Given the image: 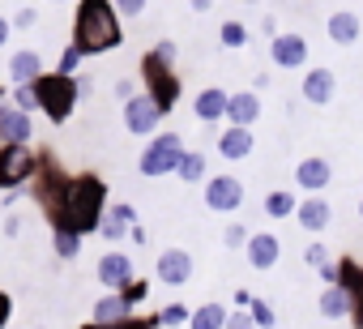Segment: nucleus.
Here are the masks:
<instances>
[{
	"instance_id": "f257e3e1",
	"label": "nucleus",
	"mask_w": 363,
	"mask_h": 329,
	"mask_svg": "<svg viewBox=\"0 0 363 329\" xmlns=\"http://www.w3.org/2000/svg\"><path fill=\"white\" fill-rule=\"evenodd\" d=\"M103 210H107V184L86 172V176H73L69 180V193H65L52 227H69L77 235H90V231H99Z\"/></svg>"
},
{
	"instance_id": "f03ea898",
	"label": "nucleus",
	"mask_w": 363,
	"mask_h": 329,
	"mask_svg": "<svg viewBox=\"0 0 363 329\" xmlns=\"http://www.w3.org/2000/svg\"><path fill=\"white\" fill-rule=\"evenodd\" d=\"M120 13L111 0H82L77 5V22H73V48L82 56H103L120 48Z\"/></svg>"
},
{
	"instance_id": "7ed1b4c3",
	"label": "nucleus",
	"mask_w": 363,
	"mask_h": 329,
	"mask_svg": "<svg viewBox=\"0 0 363 329\" xmlns=\"http://www.w3.org/2000/svg\"><path fill=\"white\" fill-rule=\"evenodd\" d=\"M30 86H35V99H39V107H43V116H48L52 124H65V120L73 116L77 90H82L77 77H69V73H39Z\"/></svg>"
},
{
	"instance_id": "20e7f679",
	"label": "nucleus",
	"mask_w": 363,
	"mask_h": 329,
	"mask_svg": "<svg viewBox=\"0 0 363 329\" xmlns=\"http://www.w3.org/2000/svg\"><path fill=\"white\" fill-rule=\"evenodd\" d=\"M141 82H145V94H150V103H154L162 116H167V111L179 103V77H175L171 60H162V56L145 52V56H141Z\"/></svg>"
},
{
	"instance_id": "39448f33",
	"label": "nucleus",
	"mask_w": 363,
	"mask_h": 329,
	"mask_svg": "<svg viewBox=\"0 0 363 329\" xmlns=\"http://www.w3.org/2000/svg\"><path fill=\"white\" fill-rule=\"evenodd\" d=\"M39 150H30V141H0V189L18 193L30 176H35Z\"/></svg>"
},
{
	"instance_id": "423d86ee",
	"label": "nucleus",
	"mask_w": 363,
	"mask_h": 329,
	"mask_svg": "<svg viewBox=\"0 0 363 329\" xmlns=\"http://www.w3.org/2000/svg\"><path fill=\"white\" fill-rule=\"evenodd\" d=\"M179 158H184V137H175V133H158L145 150H141V176H175L179 167Z\"/></svg>"
},
{
	"instance_id": "0eeeda50",
	"label": "nucleus",
	"mask_w": 363,
	"mask_h": 329,
	"mask_svg": "<svg viewBox=\"0 0 363 329\" xmlns=\"http://www.w3.org/2000/svg\"><path fill=\"white\" fill-rule=\"evenodd\" d=\"M337 286L350 295V325L363 329V265L354 257H342L337 261Z\"/></svg>"
},
{
	"instance_id": "6e6552de",
	"label": "nucleus",
	"mask_w": 363,
	"mask_h": 329,
	"mask_svg": "<svg viewBox=\"0 0 363 329\" xmlns=\"http://www.w3.org/2000/svg\"><path fill=\"white\" fill-rule=\"evenodd\" d=\"M158 120H162V111L150 103V94H133V99H124V128H128L133 137L154 133V128H158Z\"/></svg>"
},
{
	"instance_id": "1a4fd4ad",
	"label": "nucleus",
	"mask_w": 363,
	"mask_h": 329,
	"mask_svg": "<svg viewBox=\"0 0 363 329\" xmlns=\"http://www.w3.org/2000/svg\"><path fill=\"white\" fill-rule=\"evenodd\" d=\"M206 206L218 210V214H235V210L244 206V184H240L235 176H214V180L206 184Z\"/></svg>"
},
{
	"instance_id": "9d476101",
	"label": "nucleus",
	"mask_w": 363,
	"mask_h": 329,
	"mask_svg": "<svg viewBox=\"0 0 363 329\" xmlns=\"http://www.w3.org/2000/svg\"><path fill=\"white\" fill-rule=\"evenodd\" d=\"M269 56H274L278 69H303L308 65V39L303 35H274Z\"/></svg>"
},
{
	"instance_id": "9b49d317",
	"label": "nucleus",
	"mask_w": 363,
	"mask_h": 329,
	"mask_svg": "<svg viewBox=\"0 0 363 329\" xmlns=\"http://www.w3.org/2000/svg\"><path fill=\"white\" fill-rule=\"evenodd\" d=\"M158 278H162L167 286H184V282L193 278V257H189L184 248H167V252L158 257Z\"/></svg>"
},
{
	"instance_id": "f8f14e48",
	"label": "nucleus",
	"mask_w": 363,
	"mask_h": 329,
	"mask_svg": "<svg viewBox=\"0 0 363 329\" xmlns=\"http://www.w3.org/2000/svg\"><path fill=\"white\" fill-rule=\"evenodd\" d=\"M333 90H337V77H333V69H308V73H303V99H308L312 107H325V103H333Z\"/></svg>"
},
{
	"instance_id": "ddd939ff",
	"label": "nucleus",
	"mask_w": 363,
	"mask_h": 329,
	"mask_svg": "<svg viewBox=\"0 0 363 329\" xmlns=\"http://www.w3.org/2000/svg\"><path fill=\"white\" fill-rule=\"evenodd\" d=\"M128 278H133V261H128L124 252H103V257H99V282H103L107 291H120Z\"/></svg>"
},
{
	"instance_id": "4468645a",
	"label": "nucleus",
	"mask_w": 363,
	"mask_h": 329,
	"mask_svg": "<svg viewBox=\"0 0 363 329\" xmlns=\"http://www.w3.org/2000/svg\"><path fill=\"white\" fill-rule=\"evenodd\" d=\"M35 124H30V111L22 107H0V141H30Z\"/></svg>"
},
{
	"instance_id": "2eb2a0df",
	"label": "nucleus",
	"mask_w": 363,
	"mask_h": 329,
	"mask_svg": "<svg viewBox=\"0 0 363 329\" xmlns=\"http://www.w3.org/2000/svg\"><path fill=\"white\" fill-rule=\"evenodd\" d=\"M329 180H333V167H329L325 158H303L299 167H295V184L308 189V193H320Z\"/></svg>"
},
{
	"instance_id": "dca6fc26",
	"label": "nucleus",
	"mask_w": 363,
	"mask_h": 329,
	"mask_svg": "<svg viewBox=\"0 0 363 329\" xmlns=\"http://www.w3.org/2000/svg\"><path fill=\"white\" fill-rule=\"evenodd\" d=\"M248 261L257 265V269H274L278 265V257H282V240L278 235H248Z\"/></svg>"
},
{
	"instance_id": "f3484780",
	"label": "nucleus",
	"mask_w": 363,
	"mask_h": 329,
	"mask_svg": "<svg viewBox=\"0 0 363 329\" xmlns=\"http://www.w3.org/2000/svg\"><path fill=\"white\" fill-rule=\"evenodd\" d=\"M295 218H299V227H303V231H325V227H329V218H333V210H329V201H325V197H308V201H299V206H295Z\"/></svg>"
},
{
	"instance_id": "a211bd4d",
	"label": "nucleus",
	"mask_w": 363,
	"mask_h": 329,
	"mask_svg": "<svg viewBox=\"0 0 363 329\" xmlns=\"http://www.w3.org/2000/svg\"><path fill=\"white\" fill-rule=\"evenodd\" d=\"M325 30H329V39L337 43V48H350L354 39H359V18L350 13V9H337V13H329V22H325Z\"/></svg>"
},
{
	"instance_id": "6ab92c4d",
	"label": "nucleus",
	"mask_w": 363,
	"mask_h": 329,
	"mask_svg": "<svg viewBox=\"0 0 363 329\" xmlns=\"http://www.w3.org/2000/svg\"><path fill=\"white\" fill-rule=\"evenodd\" d=\"M261 116V99L252 94V90H240V94H231L227 99V120L231 124H244V128H252V120Z\"/></svg>"
},
{
	"instance_id": "aec40b11",
	"label": "nucleus",
	"mask_w": 363,
	"mask_h": 329,
	"mask_svg": "<svg viewBox=\"0 0 363 329\" xmlns=\"http://www.w3.org/2000/svg\"><path fill=\"white\" fill-rule=\"evenodd\" d=\"M227 99H231V94H227V90H218V86L201 90V94H197V107H193V111H197V120H201V124L223 120V116H227Z\"/></svg>"
},
{
	"instance_id": "412c9836",
	"label": "nucleus",
	"mask_w": 363,
	"mask_h": 329,
	"mask_svg": "<svg viewBox=\"0 0 363 329\" xmlns=\"http://www.w3.org/2000/svg\"><path fill=\"white\" fill-rule=\"evenodd\" d=\"M218 154H223V158H248V154H252V128L231 124V128L218 137Z\"/></svg>"
},
{
	"instance_id": "4be33fe9",
	"label": "nucleus",
	"mask_w": 363,
	"mask_h": 329,
	"mask_svg": "<svg viewBox=\"0 0 363 329\" xmlns=\"http://www.w3.org/2000/svg\"><path fill=\"white\" fill-rule=\"evenodd\" d=\"M133 223H137V210H133V206H111V210H103V223H99V231H103L107 240H124Z\"/></svg>"
},
{
	"instance_id": "5701e85b",
	"label": "nucleus",
	"mask_w": 363,
	"mask_h": 329,
	"mask_svg": "<svg viewBox=\"0 0 363 329\" xmlns=\"http://www.w3.org/2000/svg\"><path fill=\"white\" fill-rule=\"evenodd\" d=\"M43 73V60H39V52H13L9 56V77L22 86V82H35Z\"/></svg>"
},
{
	"instance_id": "b1692460",
	"label": "nucleus",
	"mask_w": 363,
	"mask_h": 329,
	"mask_svg": "<svg viewBox=\"0 0 363 329\" xmlns=\"http://www.w3.org/2000/svg\"><path fill=\"white\" fill-rule=\"evenodd\" d=\"M128 316V299L120 295V291H111V295H103L99 303H94V320L99 325H116V320H124Z\"/></svg>"
},
{
	"instance_id": "393cba45",
	"label": "nucleus",
	"mask_w": 363,
	"mask_h": 329,
	"mask_svg": "<svg viewBox=\"0 0 363 329\" xmlns=\"http://www.w3.org/2000/svg\"><path fill=\"white\" fill-rule=\"evenodd\" d=\"M320 316H329V320H337V316H350V295L333 282V286H325V295H320Z\"/></svg>"
},
{
	"instance_id": "a878e982",
	"label": "nucleus",
	"mask_w": 363,
	"mask_h": 329,
	"mask_svg": "<svg viewBox=\"0 0 363 329\" xmlns=\"http://www.w3.org/2000/svg\"><path fill=\"white\" fill-rule=\"evenodd\" d=\"M175 176L184 180V184H197V180H206V154H197V150H184V158H179Z\"/></svg>"
},
{
	"instance_id": "bb28decb",
	"label": "nucleus",
	"mask_w": 363,
	"mask_h": 329,
	"mask_svg": "<svg viewBox=\"0 0 363 329\" xmlns=\"http://www.w3.org/2000/svg\"><path fill=\"white\" fill-rule=\"evenodd\" d=\"M189 325H193V329H223V325H227V308H223V303H206L201 312L189 316Z\"/></svg>"
},
{
	"instance_id": "cd10ccee",
	"label": "nucleus",
	"mask_w": 363,
	"mask_h": 329,
	"mask_svg": "<svg viewBox=\"0 0 363 329\" xmlns=\"http://www.w3.org/2000/svg\"><path fill=\"white\" fill-rule=\"evenodd\" d=\"M295 206H299V201H295V193H286V189H278V193L265 197V214H269V218H286V214H295Z\"/></svg>"
},
{
	"instance_id": "c85d7f7f",
	"label": "nucleus",
	"mask_w": 363,
	"mask_h": 329,
	"mask_svg": "<svg viewBox=\"0 0 363 329\" xmlns=\"http://www.w3.org/2000/svg\"><path fill=\"white\" fill-rule=\"evenodd\" d=\"M56 252H60L65 261H73V257L82 252V235L69 231V227H56Z\"/></svg>"
},
{
	"instance_id": "c756f323",
	"label": "nucleus",
	"mask_w": 363,
	"mask_h": 329,
	"mask_svg": "<svg viewBox=\"0 0 363 329\" xmlns=\"http://www.w3.org/2000/svg\"><path fill=\"white\" fill-rule=\"evenodd\" d=\"M218 39H223V48H248V26L244 22H223Z\"/></svg>"
},
{
	"instance_id": "7c9ffc66",
	"label": "nucleus",
	"mask_w": 363,
	"mask_h": 329,
	"mask_svg": "<svg viewBox=\"0 0 363 329\" xmlns=\"http://www.w3.org/2000/svg\"><path fill=\"white\" fill-rule=\"evenodd\" d=\"M189 316H193V312H189L184 303H167V308L158 312V325H189Z\"/></svg>"
},
{
	"instance_id": "2f4dec72",
	"label": "nucleus",
	"mask_w": 363,
	"mask_h": 329,
	"mask_svg": "<svg viewBox=\"0 0 363 329\" xmlns=\"http://www.w3.org/2000/svg\"><path fill=\"white\" fill-rule=\"evenodd\" d=\"M120 295H124V299H128V308H133V303H141V299L150 295V286H145L141 278H128V282L120 286Z\"/></svg>"
},
{
	"instance_id": "473e14b6",
	"label": "nucleus",
	"mask_w": 363,
	"mask_h": 329,
	"mask_svg": "<svg viewBox=\"0 0 363 329\" xmlns=\"http://www.w3.org/2000/svg\"><path fill=\"white\" fill-rule=\"evenodd\" d=\"M77 65H82V52L69 43V48L60 52V65H56V73H69V77H73V73H77Z\"/></svg>"
},
{
	"instance_id": "72a5a7b5",
	"label": "nucleus",
	"mask_w": 363,
	"mask_h": 329,
	"mask_svg": "<svg viewBox=\"0 0 363 329\" xmlns=\"http://www.w3.org/2000/svg\"><path fill=\"white\" fill-rule=\"evenodd\" d=\"M223 240H227V248H244V244H248V227H244V223H231V227L223 231Z\"/></svg>"
},
{
	"instance_id": "f704fd0d",
	"label": "nucleus",
	"mask_w": 363,
	"mask_h": 329,
	"mask_svg": "<svg viewBox=\"0 0 363 329\" xmlns=\"http://www.w3.org/2000/svg\"><path fill=\"white\" fill-rule=\"evenodd\" d=\"M248 308H252V320H257V325H261V329H269V325H274V308H269V303H265V299H252V303H248Z\"/></svg>"
},
{
	"instance_id": "c9c22d12",
	"label": "nucleus",
	"mask_w": 363,
	"mask_h": 329,
	"mask_svg": "<svg viewBox=\"0 0 363 329\" xmlns=\"http://www.w3.org/2000/svg\"><path fill=\"white\" fill-rule=\"evenodd\" d=\"M120 18H141L145 13V0H111Z\"/></svg>"
},
{
	"instance_id": "e433bc0d",
	"label": "nucleus",
	"mask_w": 363,
	"mask_h": 329,
	"mask_svg": "<svg viewBox=\"0 0 363 329\" xmlns=\"http://www.w3.org/2000/svg\"><path fill=\"white\" fill-rule=\"evenodd\" d=\"M13 99H18V107H22V111H30V107H39V99H35V86H30V82H22V86L13 90Z\"/></svg>"
},
{
	"instance_id": "4c0bfd02",
	"label": "nucleus",
	"mask_w": 363,
	"mask_h": 329,
	"mask_svg": "<svg viewBox=\"0 0 363 329\" xmlns=\"http://www.w3.org/2000/svg\"><path fill=\"white\" fill-rule=\"evenodd\" d=\"M303 261H308L312 269H320V265L329 261V257H325V244H308V248H303Z\"/></svg>"
},
{
	"instance_id": "58836bf2",
	"label": "nucleus",
	"mask_w": 363,
	"mask_h": 329,
	"mask_svg": "<svg viewBox=\"0 0 363 329\" xmlns=\"http://www.w3.org/2000/svg\"><path fill=\"white\" fill-rule=\"evenodd\" d=\"M223 329H257V320L248 312H227V325Z\"/></svg>"
},
{
	"instance_id": "ea45409f",
	"label": "nucleus",
	"mask_w": 363,
	"mask_h": 329,
	"mask_svg": "<svg viewBox=\"0 0 363 329\" xmlns=\"http://www.w3.org/2000/svg\"><path fill=\"white\" fill-rule=\"evenodd\" d=\"M103 329H154V320H133V316H124V320H116V325H103Z\"/></svg>"
},
{
	"instance_id": "a19ab883",
	"label": "nucleus",
	"mask_w": 363,
	"mask_h": 329,
	"mask_svg": "<svg viewBox=\"0 0 363 329\" xmlns=\"http://www.w3.org/2000/svg\"><path fill=\"white\" fill-rule=\"evenodd\" d=\"M35 22H39V13H35V9H18V18H13V26H22V30H30Z\"/></svg>"
},
{
	"instance_id": "79ce46f5",
	"label": "nucleus",
	"mask_w": 363,
	"mask_h": 329,
	"mask_svg": "<svg viewBox=\"0 0 363 329\" xmlns=\"http://www.w3.org/2000/svg\"><path fill=\"white\" fill-rule=\"evenodd\" d=\"M9 316H13V303H9V295H5V291H0V329L9 325Z\"/></svg>"
},
{
	"instance_id": "37998d69",
	"label": "nucleus",
	"mask_w": 363,
	"mask_h": 329,
	"mask_svg": "<svg viewBox=\"0 0 363 329\" xmlns=\"http://www.w3.org/2000/svg\"><path fill=\"white\" fill-rule=\"evenodd\" d=\"M154 56H162V60H171V65H175V43H171V39H162V43L154 48Z\"/></svg>"
},
{
	"instance_id": "c03bdc74",
	"label": "nucleus",
	"mask_w": 363,
	"mask_h": 329,
	"mask_svg": "<svg viewBox=\"0 0 363 329\" xmlns=\"http://www.w3.org/2000/svg\"><path fill=\"white\" fill-rule=\"evenodd\" d=\"M320 278H325V286H333V282H337V265L325 261V265H320Z\"/></svg>"
},
{
	"instance_id": "a18cd8bd",
	"label": "nucleus",
	"mask_w": 363,
	"mask_h": 329,
	"mask_svg": "<svg viewBox=\"0 0 363 329\" xmlns=\"http://www.w3.org/2000/svg\"><path fill=\"white\" fill-rule=\"evenodd\" d=\"M9 30H13V22H9V18H0V48L9 43Z\"/></svg>"
},
{
	"instance_id": "49530a36",
	"label": "nucleus",
	"mask_w": 363,
	"mask_h": 329,
	"mask_svg": "<svg viewBox=\"0 0 363 329\" xmlns=\"http://www.w3.org/2000/svg\"><path fill=\"white\" fill-rule=\"evenodd\" d=\"M116 94H120V99H133V82H128V77H124V82H116Z\"/></svg>"
},
{
	"instance_id": "de8ad7c7",
	"label": "nucleus",
	"mask_w": 363,
	"mask_h": 329,
	"mask_svg": "<svg viewBox=\"0 0 363 329\" xmlns=\"http://www.w3.org/2000/svg\"><path fill=\"white\" fill-rule=\"evenodd\" d=\"M128 235H133V244H145V227H137V223H133V227H128Z\"/></svg>"
},
{
	"instance_id": "09e8293b",
	"label": "nucleus",
	"mask_w": 363,
	"mask_h": 329,
	"mask_svg": "<svg viewBox=\"0 0 363 329\" xmlns=\"http://www.w3.org/2000/svg\"><path fill=\"white\" fill-rule=\"evenodd\" d=\"M193 9H197V13H210V9H214V0H193Z\"/></svg>"
},
{
	"instance_id": "8fccbe9b",
	"label": "nucleus",
	"mask_w": 363,
	"mask_h": 329,
	"mask_svg": "<svg viewBox=\"0 0 363 329\" xmlns=\"http://www.w3.org/2000/svg\"><path fill=\"white\" fill-rule=\"evenodd\" d=\"M86 329H103V325H99V320H94V325H86Z\"/></svg>"
},
{
	"instance_id": "3c124183",
	"label": "nucleus",
	"mask_w": 363,
	"mask_h": 329,
	"mask_svg": "<svg viewBox=\"0 0 363 329\" xmlns=\"http://www.w3.org/2000/svg\"><path fill=\"white\" fill-rule=\"evenodd\" d=\"M52 5H69V0H52Z\"/></svg>"
},
{
	"instance_id": "603ef678",
	"label": "nucleus",
	"mask_w": 363,
	"mask_h": 329,
	"mask_svg": "<svg viewBox=\"0 0 363 329\" xmlns=\"http://www.w3.org/2000/svg\"><path fill=\"white\" fill-rule=\"evenodd\" d=\"M359 218H363V201H359Z\"/></svg>"
},
{
	"instance_id": "864d4df0",
	"label": "nucleus",
	"mask_w": 363,
	"mask_h": 329,
	"mask_svg": "<svg viewBox=\"0 0 363 329\" xmlns=\"http://www.w3.org/2000/svg\"><path fill=\"white\" fill-rule=\"evenodd\" d=\"M248 5H257V0H248Z\"/></svg>"
}]
</instances>
